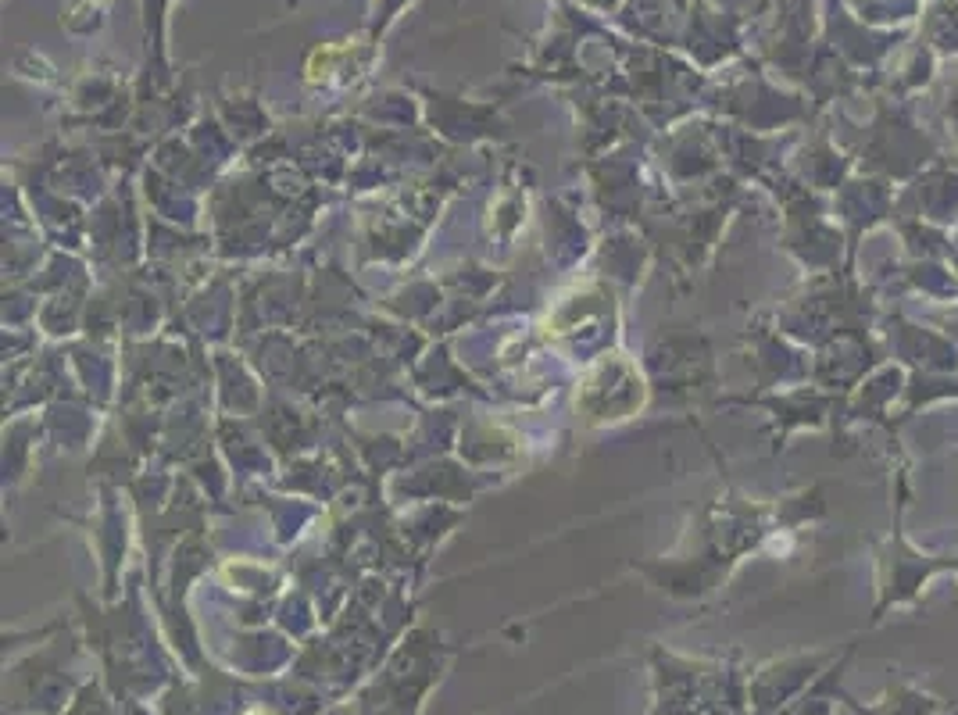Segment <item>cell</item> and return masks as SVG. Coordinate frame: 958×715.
<instances>
[{
  "mask_svg": "<svg viewBox=\"0 0 958 715\" xmlns=\"http://www.w3.org/2000/svg\"><path fill=\"white\" fill-rule=\"evenodd\" d=\"M251 715H265V712H251Z\"/></svg>",
  "mask_w": 958,
  "mask_h": 715,
  "instance_id": "obj_1",
  "label": "cell"
}]
</instances>
